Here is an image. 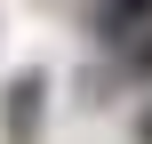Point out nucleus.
<instances>
[{
	"label": "nucleus",
	"mask_w": 152,
	"mask_h": 144,
	"mask_svg": "<svg viewBox=\"0 0 152 144\" xmlns=\"http://www.w3.org/2000/svg\"><path fill=\"white\" fill-rule=\"evenodd\" d=\"M144 24H152V0H88V32H96V40H112V48H120V40H136Z\"/></svg>",
	"instance_id": "obj_1"
},
{
	"label": "nucleus",
	"mask_w": 152,
	"mask_h": 144,
	"mask_svg": "<svg viewBox=\"0 0 152 144\" xmlns=\"http://www.w3.org/2000/svg\"><path fill=\"white\" fill-rule=\"evenodd\" d=\"M40 96H48V80H40V72L8 80V112H0V128H8V144H32V128H40Z\"/></svg>",
	"instance_id": "obj_2"
},
{
	"label": "nucleus",
	"mask_w": 152,
	"mask_h": 144,
	"mask_svg": "<svg viewBox=\"0 0 152 144\" xmlns=\"http://www.w3.org/2000/svg\"><path fill=\"white\" fill-rule=\"evenodd\" d=\"M120 72H128V80H152V24L136 40H120Z\"/></svg>",
	"instance_id": "obj_3"
},
{
	"label": "nucleus",
	"mask_w": 152,
	"mask_h": 144,
	"mask_svg": "<svg viewBox=\"0 0 152 144\" xmlns=\"http://www.w3.org/2000/svg\"><path fill=\"white\" fill-rule=\"evenodd\" d=\"M136 136H144V144H152V112H144V120H136Z\"/></svg>",
	"instance_id": "obj_4"
}]
</instances>
